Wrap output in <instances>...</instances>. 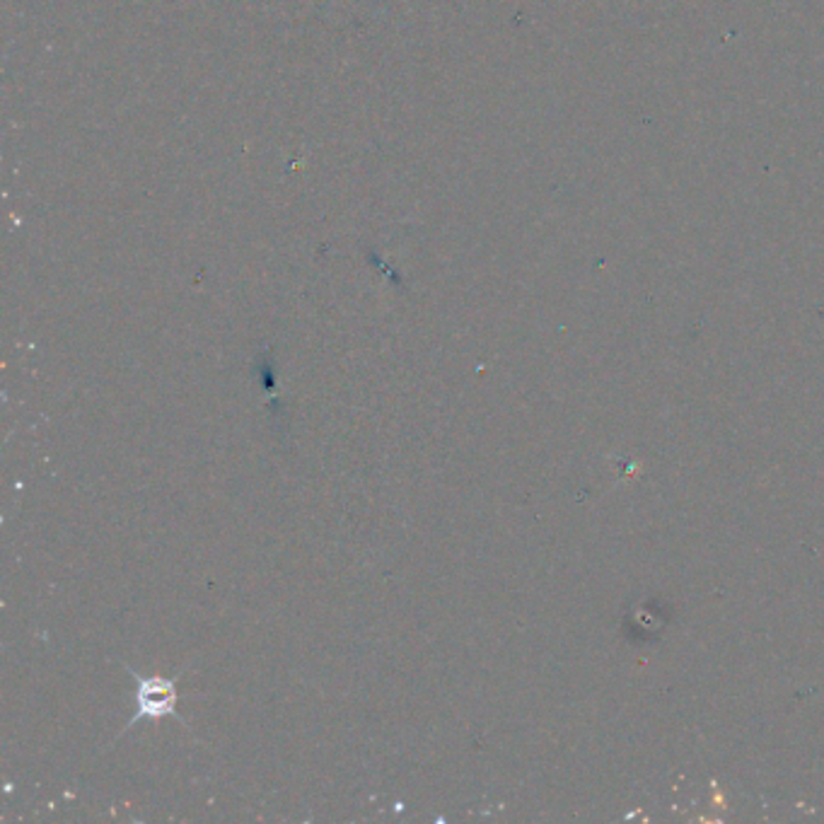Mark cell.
Listing matches in <instances>:
<instances>
[{"label": "cell", "instance_id": "cell-1", "mask_svg": "<svg viewBox=\"0 0 824 824\" xmlns=\"http://www.w3.org/2000/svg\"><path fill=\"white\" fill-rule=\"evenodd\" d=\"M131 677L136 679V710H133L131 720L126 723V730L143 719H163V716H177L174 703H177V679L172 677H143L136 675L133 669Z\"/></svg>", "mask_w": 824, "mask_h": 824}]
</instances>
